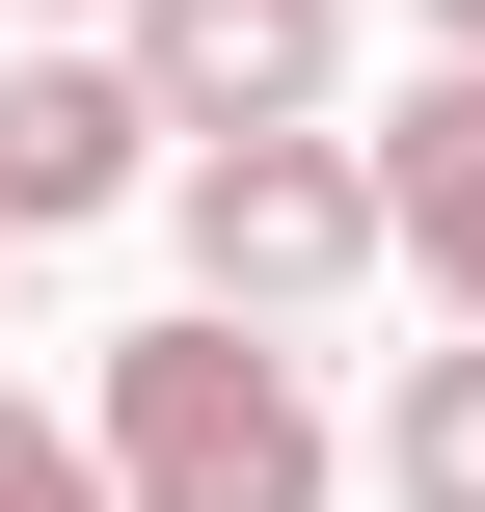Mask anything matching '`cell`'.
Listing matches in <instances>:
<instances>
[{
    "label": "cell",
    "mask_w": 485,
    "mask_h": 512,
    "mask_svg": "<svg viewBox=\"0 0 485 512\" xmlns=\"http://www.w3.org/2000/svg\"><path fill=\"white\" fill-rule=\"evenodd\" d=\"M81 432H108V486H135V512H324V405H297V351H270V324H216V297H189V324H135Z\"/></svg>",
    "instance_id": "1"
},
{
    "label": "cell",
    "mask_w": 485,
    "mask_h": 512,
    "mask_svg": "<svg viewBox=\"0 0 485 512\" xmlns=\"http://www.w3.org/2000/svg\"><path fill=\"white\" fill-rule=\"evenodd\" d=\"M162 216H189V297H216V324H324V297L405 270V243H378V135H189Z\"/></svg>",
    "instance_id": "2"
},
{
    "label": "cell",
    "mask_w": 485,
    "mask_h": 512,
    "mask_svg": "<svg viewBox=\"0 0 485 512\" xmlns=\"http://www.w3.org/2000/svg\"><path fill=\"white\" fill-rule=\"evenodd\" d=\"M189 135H162V81L135 54H0V243H81V216H135Z\"/></svg>",
    "instance_id": "3"
},
{
    "label": "cell",
    "mask_w": 485,
    "mask_h": 512,
    "mask_svg": "<svg viewBox=\"0 0 485 512\" xmlns=\"http://www.w3.org/2000/svg\"><path fill=\"white\" fill-rule=\"evenodd\" d=\"M108 54L162 81V135H324L351 108V0H135Z\"/></svg>",
    "instance_id": "4"
},
{
    "label": "cell",
    "mask_w": 485,
    "mask_h": 512,
    "mask_svg": "<svg viewBox=\"0 0 485 512\" xmlns=\"http://www.w3.org/2000/svg\"><path fill=\"white\" fill-rule=\"evenodd\" d=\"M378 243H405V270H432V297L485 324V81H459V54L378 108Z\"/></svg>",
    "instance_id": "5"
},
{
    "label": "cell",
    "mask_w": 485,
    "mask_h": 512,
    "mask_svg": "<svg viewBox=\"0 0 485 512\" xmlns=\"http://www.w3.org/2000/svg\"><path fill=\"white\" fill-rule=\"evenodd\" d=\"M378 486H405V512H485V324L378 378Z\"/></svg>",
    "instance_id": "6"
},
{
    "label": "cell",
    "mask_w": 485,
    "mask_h": 512,
    "mask_svg": "<svg viewBox=\"0 0 485 512\" xmlns=\"http://www.w3.org/2000/svg\"><path fill=\"white\" fill-rule=\"evenodd\" d=\"M0 512H135V486H108V432H54V405H0Z\"/></svg>",
    "instance_id": "7"
},
{
    "label": "cell",
    "mask_w": 485,
    "mask_h": 512,
    "mask_svg": "<svg viewBox=\"0 0 485 512\" xmlns=\"http://www.w3.org/2000/svg\"><path fill=\"white\" fill-rule=\"evenodd\" d=\"M432 54H459V81H485V0H432Z\"/></svg>",
    "instance_id": "8"
},
{
    "label": "cell",
    "mask_w": 485,
    "mask_h": 512,
    "mask_svg": "<svg viewBox=\"0 0 485 512\" xmlns=\"http://www.w3.org/2000/svg\"><path fill=\"white\" fill-rule=\"evenodd\" d=\"M108 27H135V0H108Z\"/></svg>",
    "instance_id": "9"
}]
</instances>
